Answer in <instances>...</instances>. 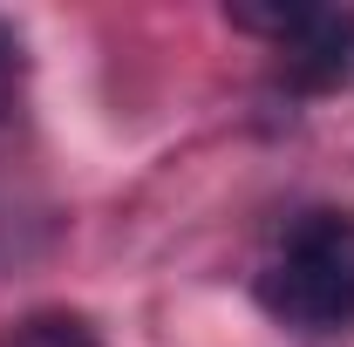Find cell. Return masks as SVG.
I'll use <instances>...</instances> for the list:
<instances>
[{
    "label": "cell",
    "mask_w": 354,
    "mask_h": 347,
    "mask_svg": "<svg viewBox=\"0 0 354 347\" xmlns=\"http://www.w3.org/2000/svg\"><path fill=\"white\" fill-rule=\"evenodd\" d=\"M259 306L293 334H348L354 327V212L293 218L259 265Z\"/></svg>",
    "instance_id": "6da1fadb"
},
{
    "label": "cell",
    "mask_w": 354,
    "mask_h": 347,
    "mask_svg": "<svg viewBox=\"0 0 354 347\" xmlns=\"http://www.w3.org/2000/svg\"><path fill=\"white\" fill-rule=\"evenodd\" d=\"M239 35H259L279 75L307 95H327L354 75V7H225Z\"/></svg>",
    "instance_id": "7a4b0ae2"
},
{
    "label": "cell",
    "mask_w": 354,
    "mask_h": 347,
    "mask_svg": "<svg viewBox=\"0 0 354 347\" xmlns=\"http://www.w3.org/2000/svg\"><path fill=\"white\" fill-rule=\"evenodd\" d=\"M0 347H102L88 334V320H68V313H41V320H28V327H14Z\"/></svg>",
    "instance_id": "3957f363"
},
{
    "label": "cell",
    "mask_w": 354,
    "mask_h": 347,
    "mask_svg": "<svg viewBox=\"0 0 354 347\" xmlns=\"http://www.w3.org/2000/svg\"><path fill=\"white\" fill-rule=\"evenodd\" d=\"M14 82H21V41H14V28L0 21V102L14 95Z\"/></svg>",
    "instance_id": "277c9868"
}]
</instances>
